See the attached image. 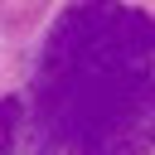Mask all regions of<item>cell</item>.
Wrapping results in <instances>:
<instances>
[{
	"instance_id": "cell-1",
	"label": "cell",
	"mask_w": 155,
	"mask_h": 155,
	"mask_svg": "<svg viewBox=\"0 0 155 155\" xmlns=\"http://www.w3.org/2000/svg\"><path fill=\"white\" fill-rule=\"evenodd\" d=\"M34 97L53 155H145L155 140V24L116 0L68 10Z\"/></svg>"
},
{
	"instance_id": "cell-2",
	"label": "cell",
	"mask_w": 155,
	"mask_h": 155,
	"mask_svg": "<svg viewBox=\"0 0 155 155\" xmlns=\"http://www.w3.org/2000/svg\"><path fill=\"white\" fill-rule=\"evenodd\" d=\"M15 126H19V102L5 97V102H0V155H10V145H15Z\"/></svg>"
}]
</instances>
